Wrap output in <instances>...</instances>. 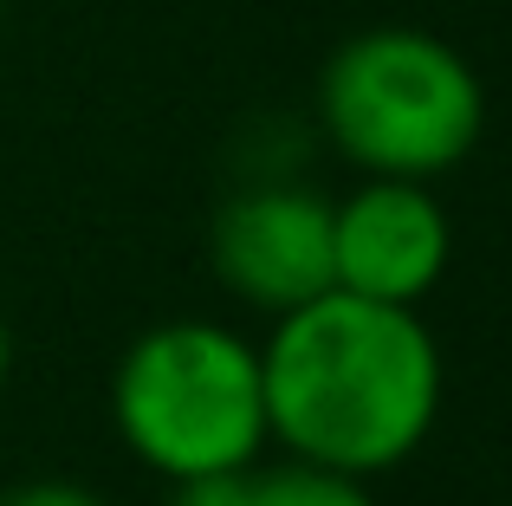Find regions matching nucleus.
Masks as SVG:
<instances>
[{
    "label": "nucleus",
    "mask_w": 512,
    "mask_h": 506,
    "mask_svg": "<svg viewBox=\"0 0 512 506\" xmlns=\"http://www.w3.org/2000/svg\"><path fill=\"white\" fill-rule=\"evenodd\" d=\"M260 377L273 442H286L292 461L363 481L422 455L448 396V364L422 305L363 299L344 286L273 318Z\"/></svg>",
    "instance_id": "1"
},
{
    "label": "nucleus",
    "mask_w": 512,
    "mask_h": 506,
    "mask_svg": "<svg viewBox=\"0 0 512 506\" xmlns=\"http://www.w3.org/2000/svg\"><path fill=\"white\" fill-rule=\"evenodd\" d=\"M318 130L357 176L435 182L487 137V85L428 26H363L318 65Z\"/></svg>",
    "instance_id": "2"
},
{
    "label": "nucleus",
    "mask_w": 512,
    "mask_h": 506,
    "mask_svg": "<svg viewBox=\"0 0 512 506\" xmlns=\"http://www.w3.org/2000/svg\"><path fill=\"white\" fill-rule=\"evenodd\" d=\"M117 442L163 481L240 474L266 455L260 344L221 318H163L111 370Z\"/></svg>",
    "instance_id": "3"
},
{
    "label": "nucleus",
    "mask_w": 512,
    "mask_h": 506,
    "mask_svg": "<svg viewBox=\"0 0 512 506\" xmlns=\"http://www.w3.org/2000/svg\"><path fill=\"white\" fill-rule=\"evenodd\" d=\"M208 266L240 305L253 312H292L338 286L331 266V195L292 176H253L214 208Z\"/></svg>",
    "instance_id": "4"
},
{
    "label": "nucleus",
    "mask_w": 512,
    "mask_h": 506,
    "mask_svg": "<svg viewBox=\"0 0 512 506\" xmlns=\"http://www.w3.org/2000/svg\"><path fill=\"white\" fill-rule=\"evenodd\" d=\"M331 266L344 292L422 305L454 266V215L428 182L363 176L344 202H331Z\"/></svg>",
    "instance_id": "5"
},
{
    "label": "nucleus",
    "mask_w": 512,
    "mask_h": 506,
    "mask_svg": "<svg viewBox=\"0 0 512 506\" xmlns=\"http://www.w3.org/2000/svg\"><path fill=\"white\" fill-rule=\"evenodd\" d=\"M253 506H376L370 481L318 461H286V468L253 474Z\"/></svg>",
    "instance_id": "6"
},
{
    "label": "nucleus",
    "mask_w": 512,
    "mask_h": 506,
    "mask_svg": "<svg viewBox=\"0 0 512 506\" xmlns=\"http://www.w3.org/2000/svg\"><path fill=\"white\" fill-rule=\"evenodd\" d=\"M0 506H111L98 487L72 481V474H33V481L0 487Z\"/></svg>",
    "instance_id": "7"
},
{
    "label": "nucleus",
    "mask_w": 512,
    "mask_h": 506,
    "mask_svg": "<svg viewBox=\"0 0 512 506\" xmlns=\"http://www.w3.org/2000/svg\"><path fill=\"white\" fill-rule=\"evenodd\" d=\"M163 506H253V468L240 474H195V481H169Z\"/></svg>",
    "instance_id": "8"
},
{
    "label": "nucleus",
    "mask_w": 512,
    "mask_h": 506,
    "mask_svg": "<svg viewBox=\"0 0 512 506\" xmlns=\"http://www.w3.org/2000/svg\"><path fill=\"white\" fill-rule=\"evenodd\" d=\"M7 377H13V331H7V318H0V390H7Z\"/></svg>",
    "instance_id": "9"
},
{
    "label": "nucleus",
    "mask_w": 512,
    "mask_h": 506,
    "mask_svg": "<svg viewBox=\"0 0 512 506\" xmlns=\"http://www.w3.org/2000/svg\"><path fill=\"white\" fill-rule=\"evenodd\" d=\"M0 7H7V0H0Z\"/></svg>",
    "instance_id": "10"
}]
</instances>
